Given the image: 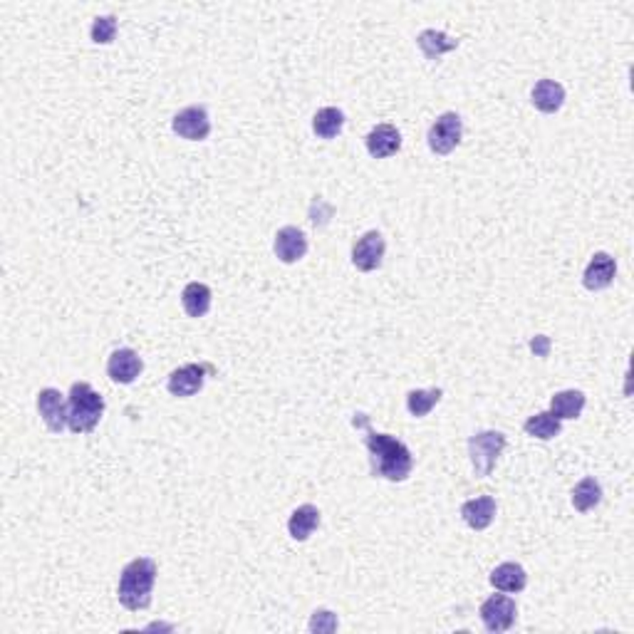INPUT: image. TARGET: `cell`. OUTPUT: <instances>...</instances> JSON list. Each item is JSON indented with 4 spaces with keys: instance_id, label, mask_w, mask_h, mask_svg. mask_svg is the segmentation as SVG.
Segmentation results:
<instances>
[{
    "instance_id": "1",
    "label": "cell",
    "mask_w": 634,
    "mask_h": 634,
    "mask_svg": "<svg viewBox=\"0 0 634 634\" xmlns=\"http://www.w3.org/2000/svg\"><path fill=\"white\" fill-rule=\"evenodd\" d=\"M354 424L367 429L364 443H367V451H370L372 474L386 478V481H394V484L407 481L411 476V468H414V459H411L407 443L389 436V434H379V431L370 429V421L364 414H357Z\"/></svg>"
},
{
    "instance_id": "2",
    "label": "cell",
    "mask_w": 634,
    "mask_h": 634,
    "mask_svg": "<svg viewBox=\"0 0 634 634\" xmlns=\"http://www.w3.org/2000/svg\"><path fill=\"white\" fill-rule=\"evenodd\" d=\"M157 582V563L151 557H134L119 575L117 597L126 610H144L151 602V589Z\"/></svg>"
},
{
    "instance_id": "3",
    "label": "cell",
    "mask_w": 634,
    "mask_h": 634,
    "mask_svg": "<svg viewBox=\"0 0 634 634\" xmlns=\"http://www.w3.org/2000/svg\"><path fill=\"white\" fill-rule=\"evenodd\" d=\"M104 414V399L87 382H75L68 394V429L72 434H90Z\"/></svg>"
},
{
    "instance_id": "4",
    "label": "cell",
    "mask_w": 634,
    "mask_h": 634,
    "mask_svg": "<svg viewBox=\"0 0 634 634\" xmlns=\"http://www.w3.org/2000/svg\"><path fill=\"white\" fill-rule=\"evenodd\" d=\"M506 451V436L500 431H478L468 439V456L478 478H488Z\"/></svg>"
},
{
    "instance_id": "5",
    "label": "cell",
    "mask_w": 634,
    "mask_h": 634,
    "mask_svg": "<svg viewBox=\"0 0 634 634\" xmlns=\"http://www.w3.org/2000/svg\"><path fill=\"white\" fill-rule=\"evenodd\" d=\"M461 136H464V122L456 112H443L442 117H436V122L429 126V149L436 157H446L451 154L453 149L461 144Z\"/></svg>"
},
{
    "instance_id": "6",
    "label": "cell",
    "mask_w": 634,
    "mask_h": 634,
    "mask_svg": "<svg viewBox=\"0 0 634 634\" xmlns=\"http://www.w3.org/2000/svg\"><path fill=\"white\" fill-rule=\"evenodd\" d=\"M171 129H174V134H179L186 142H204L211 134V117L206 112V107L191 104V107H183L182 112L174 114Z\"/></svg>"
},
{
    "instance_id": "7",
    "label": "cell",
    "mask_w": 634,
    "mask_h": 634,
    "mask_svg": "<svg viewBox=\"0 0 634 634\" xmlns=\"http://www.w3.org/2000/svg\"><path fill=\"white\" fill-rule=\"evenodd\" d=\"M516 600H510L508 595H491L484 605H481V622L488 632L499 634L508 632L513 622H516Z\"/></svg>"
},
{
    "instance_id": "8",
    "label": "cell",
    "mask_w": 634,
    "mask_h": 634,
    "mask_svg": "<svg viewBox=\"0 0 634 634\" xmlns=\"http://www.w3.org/2000/svg\"><path fill=\"white\" fill-rule=\"evenodd\" d=\"M385 250V236H382L379 231H367V233L352 246V263H354L357 271L372 272L382 265Z\"/></svg>"
},
{
    "instance_id": "9",
    "label": "cell",
    "mask_w": 634,
    "mask_h": 634,
    "mask_svg": "<svg viewBox=\"0 0 634 634\" xmlns=\"http://www.w3.org/2000/svg\"><path fill=\"white\" fill-rule=\"evenodd\" d=\"M142 370H144L142 357H139L134 350H129V347L114 350L112 354H110V360H107V374H110V379L117 382V385H134L136 377L142 374Z\"/></svg>"
},
{
    "instance_id": "10",
    "label": "cell",
    "mask_w": 634,
    "mask_h": 634,
    "mask_svg": "<svg viewBox=\"0 0 634 634\" xmlns=\"http://www.w3.org/2000/svg\"><path fill=\"white\" fill-rule=\"evenodd\" d=\"M37 411H40L45 427L53 434H60L68 427V402L53 386L40 389V394H37Z\"/></svg>"
},
{
    "instance_id": "11",
    "label": "cell",
    "mask_w": 634,
    "mask_h": 634,
    "mask_svg": "<svg viewBox=\"0 0 634 634\" xmlns=\"http://www.w3.org/2000/svg\"><path fill=\"white\" fill-rule=\"evenodd\" d=\"M272 248H275L278 261L285 263V265H293V263L305 258L307 238L297 226H285L275 233V246Z\"/></svg>"
},
{
    "instance_id": "12",
    "label": "cell",
    "mask_w": 634,
    "mask_h": 634,
    "mask_svg": "<svg viewBox=\"0 0 634 634\" xmlns=\"http://www.w3.org/2000/svg\"><path fill=\"white\" fill-rule=\"evenodd\" d=\"M206 382V367L201 364H183L179 370H174L169 374V392L179 399H189V396L199 394L204 389Z\"/></svg>"
},
{
    "instance_id": "13",
    "label": "cell",
    "mask_w": 634,
    "mask_h": 634,
    "mask_svg": "<svg viewBox=\"0 0 634 634\" xmlns=\"http://www.w3.org/2000/svg\"><path fill=\"white\" fill-rule=\"evenodd\" d=\"M364 147L372 158H389L402 149V134L394 125H377L364 136Z\"/></svg>"
},
{
    "instance_id": "14",
    "label": "cell",
    "mask_w": 634,
    "mask_h": 634,
    "mask_svg": "<svg viewBox=\"0 0 634 634\" xmlns=\"http://www.w3.org/2000/svg\"><path fill=\"white\" fill-rule=\"evenodd\" d=\"M614 275H617V263H614L610 253H602L600 250V253H595L592 261L588 263L585 275H582V285H585L588 290H592V293H597V290L610 288Z\"/></svg>"
},
{
    "instance_id": "15",
    "label": "cell",
    "mask_w": 634,
    "mask_h": 634,
    "mask_svg": "<svg viewBox=\"0 0 634 634\" xmlns=\"http://www.w3.org/2000/svg\"><path fill=\"white\" fill-rule=\"evenodd\" d=\"M496 510H499L496 499H491V496H478V499L466 500L464 506H461V518H464V523L468 525V528H474V531H486L488 525L493 523V518H496Z\"/></svg>"
},
{
    "instance_id": "16",
    "label": "cell",
    "mask_w": 634,
    "mask_h": 634,
    "mask_svg": "<svg viewBox=\"0 0 634 634\" xmlns=\"http://www.w3.org/2000/svg\"><path fill=\"white\" fill-rule=\"evenodd\" d=\"M531 100L535 104V110H541V112H560V107L565 104V87L560 82H555V79H541L532 87Z\"/></svg>"
},
{
    "instance_id": "17",
    "label": "cell",
    "mask_w": 634,
    "mask_h": 634,
    "mask_svg": "<svg viewBox=\"0 0 634 634\" xmlns=\"http://www.w3.org/2000/svg\"><path fill=\"white\" fill-rule=\"evenodd\" d=\"M491 585L500 589V592L516 595V592H523L525 585H528V573H525V567L518 565V563H500V565L491 573Z\"/></svg>"
},
{
    "instance_id": "18",
    "label": "cell",
    "mask_w": 634,
    "mask_h": 634,
    "mask_svg": "<svg viewBox=\"0 0 634 634\" xmlns=\"http://www.w3.org/2000/svg\"><path fill=\"white\" fill-rule=\"evenodd\" d=\"M585 404H588V396L582 394L580 389H563L550 399V414L560 421L578 419Z\"/></svg>"
},
{
    "instance_id": "19",
    "label": "cell",
    "mask_w": 634,
    "mask_h": 634,
    "mask_svg": "<svg viewBox=\"0 0 634 634\" xmlns=\"http://www.w3.org/2000/svg\"><path fill=\"white\" fill-rule=\"evenodd\" d=\"M317 525H320V510L313 503H305V506H297L293 510V516L288 521V532H290L293 541L303 543L315 532Z\"/></svg>"
},
{
    "instance_id": "20",
    "label": "cell",
    "mask_w": 634,
    "mask_h": 634,
    "mask_svg": "<svg viewBox=\"0 0 634 634\" xmlns=\"http://www.w3.org/2000/svg\"><path fill=\"white\" fill-rule=\"evenodd\" d=\"M211 300H214V295H211V288H208V285L189 283L186 288H183L182 305H183V313H186L189 317L208 315Z\"/></svg>"
},
{
    "instance_id": "21",
    "label": "cell",
    "mask_w": 634,
    "mask_h": 634,
    "mask_svg": "<svg viewBox=\"0 0 634 634\" xmlns=\"http://www.w3.org/2000/svg\"><path fill=\"white\" fill-rule=\"evenodd\" d=\"M417 45L424 53L427 60H439L443 53H451L459 47V40H453L451 35L442 33V30H424L417 37Z\"/></svg>"
},
{
    "instance_id": "22",
    "label": "cell",
    "mask_w": 634,
    "mask_h": 634,
    "mask_svg": "<svg viewBox=\"0 0 634 634\" xmlns=\"http://www.w3.org/2000/svg\"><path fill=\"white\" fill-rule=\"evenodd\" d=\"M523 431L532 436V439H541V442H550L555 436H560L563 431V421L555 419L550 411H538L535 417L523 424Z\"/></svg>"
},
{
    "instance_id": "23",
    "label": "cell",
    "mask_w": 634,
    "mask_h": 634,
    "mask_svg": "<svg viewBox=\"0 0 634 634\" xmlns=\"http://www.w3.org/2000/svg\"><path fill=\"white\" fill-rule=\"evenodd\" d=\"M342 126H345V114L337 107H322L313 117V132L320 139H335L342 132Z\"/></svg>"
},
{
    "instance_id": "24",
    "label": "cell",
    "mask_w": 634,
    "mask_h": 634,
    "mask_svg": "<svg viewBox=\"0 0 634 634\" xmlns=\"http://www.w3.org/2000/svg\"><path fill=\"white\" fill-rule=\"evenodd\" d=\"M602 500V486L597 478H592V476H588V478H582L578 486L573 488V506H575V510H580V513H589L592 508H597Z\"/></svg>"
},
{
    "instance_id": "25",
    "label": "cell",
    "mask_w": 634,
    "mask_h": 634,
    "mask_svg": "<svg viewBox=\"0 0 634 634\" xmlns=\"http://www.w3.org/2000/svg\"><path fill=\"white\" fill-rule=\"evenodd\" d=\"M442 396H443V392L439 389V386H434V389H414V392H409L407 394L409 414H411V417H417V419L427 417L431 409L442 402Z\"/></svg>"
},
{
    "instance_id": "26",
    "label": "cell",
    "mask_w": 634,
    "mask_h": 634,
    "mask_svg": "<svg viewBox=\"0 0 634 634\" xmlns=\"http://www.w3.org/2000/svg\"><path fill=\"white\" fill-rule=\"evenodd\" d=\"M117 37V18L114 15H102L92 23V40L97 45H110Z\"/></svg>"
},
{
    "instance_id": "27",
    "label": "cell",
    "mask_w": 634,
    "mask_h": 634,
    "mask_svg": "<svg viewBox=\"0 0 634 634\" xmlns=\"http://www.w3.org/2000/svg\"><path fill=\"white\" fill-rule=\"evenodd\" d=\"M337 630V617L329 610H317L310 620V632H335Z\"/></svg>"
},
{
    "instance_id": "28",
    "label": "cell",
    "mask_w": 634,
    "mask_h": 634,
    "mask_svg": "<svg viewBox=\"0 0 634 634\" xmlns=\"http://www.w3.org/2000/svg\"><path fill=\"white\" fill-rule=\"evenodd\" d=\"M531 347L538 352V354H543L545 357V354H548V347H550V342H548V337H545V335H538V337L531 342Z\"/></svg>"
}]
</instances>
